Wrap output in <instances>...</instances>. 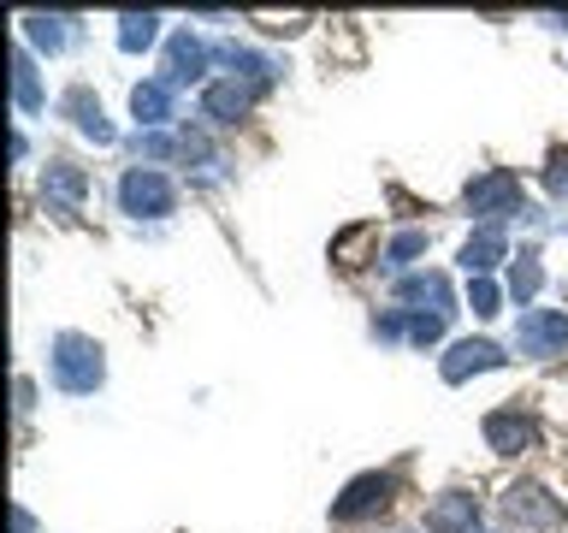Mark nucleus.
<instances>
[{
  "label": "nucleus",
  "instance_id": "f257e3e1",
  "mask_svg": "<svg viewBox=\"0 0 568 533\" xmlns=\"http://www.w3.org/2000/svg\"><path fill=\"white\" fill-rule=\"evenodd\" d=\"M106 380V362H101V344L83 332H60L53 338V385L71 391V398H89Z\"/></svg>",
  "mask_w": 568,
  "mask_h": 533
},
{
  "label": "nucleus",
  "instance_id": "f03ea898",
  "mask_svg": "<svg viewBox=\"0 0 568 533\" xmlns=\"http://www.w3.org/2000/svg\"><path fill=\"white\" fill-rule=\"evenodd\" d=\"M119 208L136 213V220H160V213L178 208V184L160 167H131L119 178Z\"/></svg>",
  "mask_w": 568,
  "mask_h": 533
},
{
  "label": "nucleus",
  "instance_id": "7ed1b4c3",
  "mask_svg": "<svg viewBox=\"0 0 568 533\" xmlns=\"http://www.w3.org/2000/svg\"><path fill=\"white\" fill-rule=\"evenodd\" d=\"M462 202H468V213H486L491 225H497V220H509V213H527V202H521V178H515L509 167L479 172Z\"/></svg>",
  "mask_w": 568,
  "mask_h": 533
},
{
  "label": "nucleus",
  "instance_id": "20e7f679",
  "mask_svg": "<svg viewBox=\"0 0 568 533\" xmlns=\"http://www.w3.org/2000/svg\"><path fill=\"white\" fill-rule=\"evenodd\" d=\"M504 515H509L515 527H527V533H557L568 522L562 497H550L545 486H532V480H521V486L504 492Z\"/></svg>",
  "mask_w": 568,
  "mask_h": 533
},
{
  "label": "nucleus",
  "instance_id": "39448f33",
  "mask_svg": "<svg viewBox=\"0 0 568 533\" xmlns=\"http://www.w3.org/2000/svg\"><path fill=\"white\" fill-rule=\"evenodd\" d=\"M515 350L521 355H557L568 350V314L562 309H527L515 326Z\"/></svg>",
  "mask_w": 568,
  "mask_h": 533
},
{
  "label": "nucleus",
  "instance_id": "423d86ee",
  "mask_svg": "<svg viewBox=\"0 0 568 533\" xmlns=\"http://www.w3.org/2000/svg\"><path fill=\"white\" fill-rule=\"evenodd\" d=\"M390 492H397V480L390 474H355L344 497L332 504V522H362V515H379L390 504Z\"/></svg>",
  "mask_w": 568,
  "mask_h": 533
},
{
  "label": "nucleus",
  "instance_id": "0eeeda50",
  "mask_svg": "<svg viewBox=\"0 0 568 533\" xmlns=\"http://www.w3.org/2000/svg\"><path fill=\"white\" fill-rule=\"evenodd\" d=\"M486 444L497 456H521L539 444V426H532V415H521V409H491L486 415Z\"/></svg>",
  "mask_w": 568,
  "mask_h": 533
},
{
  "label": "nucleus",
  "instance_id": "6e6552de",
  "mask_svg": "<svg viewBox=\"0 0 568 533\" xmlns=\"http://www.w3.org/2000/svg\"><path fill=\"white\" fill-rule=\"evenodd\" d=\"M491 368H504V350H497L491 338H462V344H450V355L438 362V373L450 385H462L468 373H491Z\"/></svg>",
  "mask_w": 568,
  "mask_h": 533
},
{
  "label": "nucleus",
  "instance_id": "1a4fd4ad",
  "mask_svg": "<svg viewBox=\"0 0 568 533\" xmlns=\"http://www.w3.org/2000/svg\"><path fill=\"white\" fill-rule=\"evenodd\" d=\"M397 296L408 302V314H438V320H450V314H456L450 279H444V273H408V279L397 284Z\"/></svg>",
  "mask_w": 568,
  "mask_h": 533
},
{
  "label": "nucleus",
  "instance_id": "9d476101",
  "mask_svg": "<svg viewBox=\"0 0 568 533\" xmlns=\"http://www.w3.org/2000/svg\"><path fill=\"white\" fill-rule=\"evenodd\" d=\"M261 95V83H243V78H220V83H207V95H202V113L213 124H237L248 107H255Z\"/></svg>",
  "mask_w": 568,
  "mask_h": 533
},
{
  "label": "nucleus",
  "instance_id": "9b49d317",
  "mask_svg": "<svg viewBox=\"0 0 568 533\" xmlns=\"http://www.w3.org/2000/svg\"><path fill=\"white\" fill-rule=\"evenodd\" d=\"M207 60H213V48L202 42V36L178 30L172 42H166V83H195V78H207Z\"/></svg>",
  "mask_w": 568,
  "mask_h": 533
},
{
  "label": "nucleus",
  "instance_id": "f8f14e48",
  "mask_svg": "<svg viewBox=\"0 0 568 533\" xmlns=\"http://www.w3.org/2000/svg\"><path fill=\"white\" fill-rule=\"evenodd\" d=\"M60 113L78 124V131L89 137V142H113V124H106V113H101V101L89 95V83H71L65 95H60Z\"/></svg>",
  "mask_w": 568,
  "mask_h": 533
},
{
  "label": "nucleus",
  "instance_id": "ddd939ff",
  "mask_svg": "<svg viewBox=\"0 0 568 533\" xmlns=\"http://www.w3.org/2000/svg\"><path fill=\"white\" fill-rule=\"evenodd\" d=\"M426 533H479V504L468 492H444L433 510H426Z\"/></svg>",
  "mask_w": 568,
  "mask_h": 533
},
{
  "label": "nucleus",
  "instance_id": "4468645a",
  "mask_svg": "<svg viewBox=\"0 0 568 533\" xmlns=\"http://www.w3.org/2000/svg\"><path fill=\"white\" fill-rule=\"evenodd\" d=\"M497 261H509V238L504 225H479L468 243H462V266H468V279H486Z\"/></svg>",
  "mask_w": 568,
  "mask_h": 533
},
{
  "label": "nucleus",
  "instance_id": "2eb2a0df",
  "mask_svg": "<svg viewBox=\"0 0 568 533\" xmlns=\"http://www.w3.org/2000/svg\"><path fill=\"white\" fill-rule=\"evenodd\" d=\"M42 195H48V208H78L83 195H89V178L78 167H65V160H53V167L42 172Z\"/></svg>",
  "mask_w": 568,
  "mask_h": 533
},
{
  "label": "nucleus",
  "instance_id": "dca6fc26",
  "mask_svg": "<svg viewBox=\"0 0 568 533\" xmlns=\"http://www.w3.org/2000/svg\"><path fill=\"white\" fill-rule=\"evenodd\" d=\"M131 113H136V124H166L172 119V83L166 78H149V83H136L131 89Z\"/></svg>",
  "mask_w": 568,
  "mask_h": 533
},
{
  "label": "nucleus",
  "instance_id": "f3484780",
  "mask_svg": "<svg viewBox=\"0 0 568 533\" xmlns=\"http://www.w3.org/2000/svg\"><path fill=\"white\" fill-rule=\"evenodd\" d=\"M12 107L18 113H36L42 107V89H36V66L24 48H12Z\"/></svg>",
  "mask_w": 568,
  "mask_h": 533
},
{
  "label": "nucleus",
  "instance_id": "a211bd4d",
  "mask_svg": "<svg viewBox=\"0 0 568 533\" xmlns=\"http://www.w3.org/2000/svg\"><path fill=\"white\" fill-rule=\"evenodd\" d=\"M154 36H160V18H154V12H124V18H119V48H124V53L154 48Z\"/></svg>",
  "mask_w": 568,
  "mask_h": 533
},
{
  "label": "nucleus",
  "instance_id": "6ab92c4d",
  "mask_svg": "<svg viewBox=\"0 0 568 533\" xmlns=\"http://www.w3.org/2000/svg\"><path fill=\"white\" fill-rule=\"evenodd\" d=\"M65 24H71V18H42V12H30V18H24V36H30L36 48L60 53V48H65Z\"/></svg>",
  "mask_w": 568,
  "mask_h": 533
},
{
  "label": "nucleus",
  "instance_id": "aec40b11",
  "mask_svg": "<svg viewBox=\"0 0 568 533\" xmlns=\"http://www.w3.org/2000/svg\"><path fill=\"white\" fill-rule=\"evenodd\" d=\"M539 284H545L539 255H521V261L509 266V291H515V302H532V296H539Z\"/></svg>",
  "mask_w": 568,
  "mask_h": 533
},
{
  "label": "nucleus",
  "instance_id": "412c9836",
  "mask_svg": "<svg viewBox=\"0 0 568 533\" xmlns=\"http://www.w3.org/2000/svg\"><path fill=\"white\" fill-rule=\"evenodd\" d=\"M373 238H379V225H349L344 238L332 243V261H344V266H362V261H355V255H362V249H367Z\"/></svg>",
  "mask_w": 568,
  "mask_h": 533
},
{
  "label": "nucleus",
  "instance_id": "4be33fe9",
  "mask_svg": "<svg viewBox=\"0 0 568 533\" xmlns=\"http://www.w3.org/2000/svg\"><path fill=\"white\" fill-rule=\"evenodd\" d=\"M420 249H426V231H420V225H415V231H397V238H390V249H385V261H390V266H408Z\"/></svg>",
  "mask_w": 568,
  "mask_h": 533
},
{
  "label": "nucleus",
  "instance_id": "5701e85b",
  "mask_svg": "<svg viewBox=\"0 0 568 533\" xmlns=\"http://www.w3.org/2000/svg\"><path fill=\"white\" fill-rule=\"evenodd\" d=\"M468 309H474V314H497V284H491V279H474V284H468Z\"/></svg>",
  "mask_w": 568,
  "mask_h": 533
},
{
  "label": "nucleus",
  "instance_id": "b1692460",
  "mask_svg": "<svg viewBox=\"0 0 568 533\" xmlns=\"http://www.w3.org/2000/svg\"><path fill=\"white\" fill-rule=\"evenodd\" d=\"M178 149H184V142H172V137H136V154H149V160H166V154H178Z\"/></svg>",
  "mask_w": 568,
  "mask_h": 533
},
{
  "label": "nucleus",
  "instance_id": "393cba45",
  "mask_svg": "<svg viewBox=\"0 0 568 533\" xmlns=\"http://www.w3.org/2000/svg\"><path fill=\"white\" fill-rule=\"evenodd\" d=\"M545 184H550V195H568V154H557V160H550Z\"/></svg>",
  "mask_w": 568,
  "mask_h": 533
},
{
  "label": "nucleus",
  "instance_id": "a878e982",
  "mask_svg": "<svg viewBox=\"0 0 568 533\" xmlns=\"http://www.w3.org/2000/svg\"><path fill=\"white\" fill-rule=\"evenodd\" d=\"M12 533H36V522H30V510H12Z\"/></svg>",
  "mask_w": 568,
  "mask_h": 533
}]
</instances>
